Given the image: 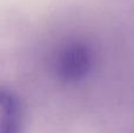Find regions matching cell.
<instances>
[{
    "label": "cell",
    "instance_id": "obj_2",
    "mask_svg": "<svg viewBox=\"0 0 134 133\" xmlns=\"http://www.w3.org/2000/svg\"><path fill=\"white\" fill-rule=\"evenodd\" d=\"M23 110L12 93L0 90V133H20Z\"/></svg>",
    "mask_w": 134,
    "mask_h": 133
},
{
    "label": "cell",
    "instance_id": "obj_1",
    "mask_svg": "<svg viewBox=\"0 0 134 133\" xmlns=\"http://www.w3.org/2000/svg\"><path fill=\"white\" fill-rule=\"evenodd\" d=\"M92 65V54L85 44L78 41L65 44L58 49L53 66L61 79L73 81L82 78Z\"/></svg>",
    "mask_w": 134,
    "mask_h": 133
}]
</instances>
